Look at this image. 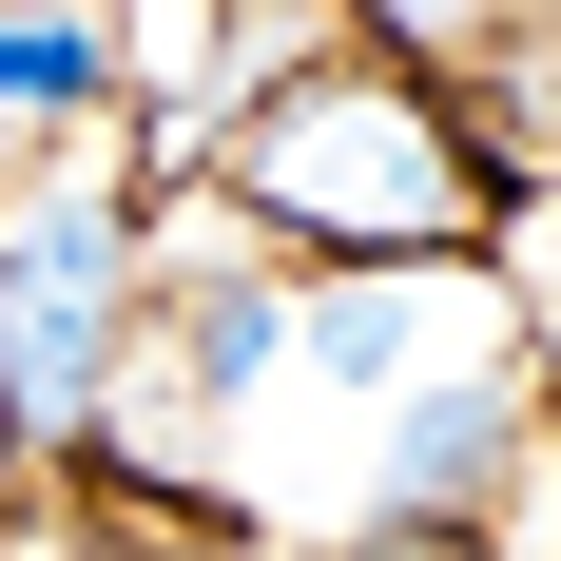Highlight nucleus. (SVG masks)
<instances>
[{"label":"nucleus","mask_w":561,"mask_h":561,"mask_svg":"<svg viewBox=\"0 0 561 561\" xmlns=\"http://www.w3.org/2000/svg\"><path fill=\"white\" fill-rule=\"evenodd\" d=\"M542 368H523L504 330L465 348V368H426V388L388 407V446H368V523H446V542H484V523L523 504V465H542Z\"/></svg>","instance_id":"obj_3"},{"label":"nucleus","mask_w":561,"mask_h":561,"mask_svg":"<svg viewBox=\"0 0 561 561\" xmlns=\"http://www.w3.org/2000/svg\"><path fill=\"white\" fill-rule=\"evenodd\" d=\"M330 561H504V542H446V523H348Z\"/></svg>","instance_id":"obj_7"},{"label":"nucleus","mask_w":561,"mask_h":561,"mask_svg":"<svg viewBox=\"0 0 561 561\" xmlns=\"http://www.w3.org/2000/svg\"><path fill=\"white\" fill-rule=\"evenodd\" d=\"M0 561H78V542H0Z\"/></svg>","instance_id":"obj_8"},{"label":"nucleus","mask_w":561,"mask_h":561,"mask_svg":"<svg viewBox=\"0 0 561 561\" xmlns=\"http://www.w3.org/2000/svg\"><path fill=\"white\" fill-rule=\"evenodd\" d=\"M0 465H20V426H0Z\"/></svg>","instance_id":"obj_10"},{"label":"nucleus","mask_w":561,"mask_h":561,"mask_svg":"<svg viewBox=\"0 0 561 561\" xmlns=\"http://www.w3.org/2000/svg\"><path fill=\"white\" fill-rule=\"evenodd\" d=\"M290 330H310V272H272V252H194V272H174V252H156V310H136V368H116V426H136V388L252 407V388L290 368Z\"/></svg>","instance_id":"obj_4"},{"label":"nucleus","mask_w":561,"mask_h":561,"mask_svg":"<svg viewBox=\"0 0 561 561\" xmlns=\"http://www.w3.org/2000/svg\"><path fill=\"white\" fill-rule=\"evenodd\" d=\"M232 214L272 232V272H484L504 232V174L465 136L446 78L407 58H290L232 98Z\"/></svg>","instance_id":"obj_1"},{"label":"nucleus","mask_w":561,"mask_h":561,"mask_svg":"<svg viewBox=\"0 0 561 561\" xmlns=\"http://www.w3.org/2000/svg\"><path fill=\"white\" fill-rule=\"evenodd\" d=\"M116 98V0H0V136H78Z\"/></svg>","instance_id":"obj_6"},{"label":"nucleus","mask_w":561,"mask_h":561,"mask_svg":"<svg viewBox=\"0 0 561 561\" xmlns=\"http://www.w3.org/2000/svg\"><path fill=\"white\" fill-rule=\"evenodd\" d=\"M78 504L116 523V542H78V561H272V523L214 504V484H174L156 446H98V465H78Z\"/></svg>","instance_id":"obj_5"},{"label":"nucleus","mask_w":561,"mask_h":561,"mask_svg":"<svg viewBox=\"0 0 561 561\" xmlns=\"http://www.w3.org/2000/svg\"><path fill=\"white\" fill-rule=\"evenodd\" d=\"M368 20H426V0H368Z\"/></svg>","instance_id":"obj_9"},{"label":"nucleus","mask_w":561,"mask_h":561,"mask_svg":"<svg viewBox=\"0 0 561 561\" xmlns=\"http://www.w3.org/2000/svg\"><path fill=\"white\" fill-rule=\"evenodd\" d=\"M136 310H156V214L116 174H58V194L0 214V426H20V465H98L116 446Z\"/></svg>","instance_id":"obj_2"}]
</instances>
